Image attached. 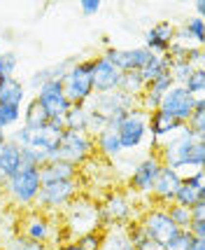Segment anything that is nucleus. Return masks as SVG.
<instances>
[{
	"instance_id": "1",
	"label": "nucleus",
	"mask_w": 205,
	"mask_h": 250,
	"mask_svg": "<svg viewBox=\"0 0 205 250\" xmlns=\"http://www.w3.org/2000/svg\"><path fill=\"white\" fill-rule=\"evenodd\" d=\"M159 159L163 166L175 168L177 173H182L186 168L194 171H203L205 164V138L196 136L189 126H182L180 133H175L170 141H166L163 145H159ZM191 171V173H194Z\"/></svg>"
},
{
	"instance_id": "2",
	"label": "nucleus",
	"mask_w": 205,
	"mask_h": 250,
	"mask_svg": "<svg viewBox=\"0 0 205 250\" xmlns=\"http://www.w3.org/2000/svg\"><path fill=\"white\" fill-rule=\"evenodd\" d=\"M61 227L65 229L70 241H75L77 236L89 234V231H103L100 204L89 194L75 196L68 204V208L61 213Z\"/></svg>"
},
{
	"instance_id": "3",
	"label": "nucleus",
	"mask_w": 205,
	"mask_h": 250,
	"mask_svg": "<svg viewBox=\"0 0 205 250\" xmlns=\"http://www.w3.org/2000/svg\"><path fill=\"white\" fill-rule=\"evenodd\" d=\"M108 129H112L119 136L124 152H135L149 143V112L135 105L126 115L110 120Z\"/></svg>"
},
{
	"instance_id": "4",
	"label": "nucleus",
	"mask_w": 205,
	"mask_h": 250,
	"mask_svg": "<svg viewBox=\"0 0 205 250\" xmlns=\"http://www.w3.org/2000/svg\"><path fill=\"white\" fill-rule=\"evenodd\" d=\"M40 187H42L40 168L37 166H21L12 178H7L2 192L14 208L31 210V206H35V201H37Z\"/></svg>"
},
{
	"instance_id": "5",
	"label": "nucleus",
	"mask_w": 205,
	"mask_h": 250,
	"mask_svg": "<svg viewBox=\"0 0 205 250\" xmlns=\"http://www.w3.org/2000/svg\"><path fill=\"white\" fill-rule=\"evenodd\" d=\"M19 234L31 241L44 243V246H49V248L70 241L68 234H65V229L58 225V220H54L52 215H47L42 210H28V213L19 220Z\"/></svg>"
},
{
	"instance_id": "6",
	"label": "nucleus",
	"mask_w": 205,
	"mask_h": 250,
	"mask_svg": "<svg viewBox=\"0 0 205 250\" xmlns=\"http://www.w3.org/2000/svg\"><path fill=\"white\" fill-rule=\"evenodd\" d=\"M100 204V220L103 229L112 227H126L135 220V194L126 189H110Z\"/></svg>"
},
{
	"instance_id": "7",
	"label": "nucleus",
	"mask_w": 205,
	"mask_h": 250,
	"mask_svg": "<svg viewBox=\"0 0 205 250\" xmlns=\"http://www.w3.org/2000/svg\"><path fill=\"white\" fill-rule=\"evenodd\" d=\"M82 194V183L79 178L77 180H54V183H42L40 187V194L35 206L40 208L47 215H54V213H63L68 204Z\"/></svg>"
},
{
	"instance_id": "8",
	"label": "nucleus",
	"mask_w": 205,
	"mask_h": 250,
	"mask_svg": "<svg viewBox=\"0 0 205 250\" xmlns=\"http://www.w3.org/2000/svg\"><path fill=\"white\" fill-rule=\"evenodd\" d=\"M63 94L70 101V105H87L93 98V84H91V59H77L70 65V70L61 80Z\"/></svg>"
},
{
	"instance_id": "9",
	"label": "nucleus",
	"mask_w": 205,
	"mask_h": 250,
	"mask_svg": "<svg viewBox=\"0 0 205 250\" xmlns=\"http://www.w3.org/2000/svg\"><path fill=\"white\" fill-rule=\"evenodd\" d=\"M96 157V143L93 136H89L84 131H63L61 141H58V159L75 164L77 168H82L89 159Z\"/></svg>"
},
{
	"instance_id": "10",
	"label": "nucleus",
	"mask_w": 205,
	"mask_h": 250,
	"mask_svg": "<svg viewBox=\"0 0 205 250\" xmlns=\"http://www.w3.org/2000/svg\"><path fill=\"white\" fill-rule=\"evenodd\" d=\"M138 222H140L145 236L149 241H154L156 246H163V243L170 239V236H175V231H177V227L173 225V220L168 218V213H166L163 206L147 208Z\"/></svg>"
},
{
	"instance_id": "11",
	"label": "nucleus",
	"mask_w": 205,
	"mask_h": 250,
	"mask_svg": "<svg viewBox=\"0 0 205 250\" xmlns=\"http://www.w3.org/2000/svg\"><path fill=\"white\" fill-rule=\"evenodd\" d=\"M33 98L40 103V108L44 110V115H47L49 122L63 120V115L68 112V108H70V101L65 98L63 84H61L58 80H47L44 84H40Z\"/></svg>"
},
{
	"instance_id": "12",
	"label": "nucleus",
	"mask_w": 205,
	"mask_h": 250,
	"mask_svg": "<svg viewBox=\"0 0 205 250\" xmlns=\"http://www.w3.org/2000/svg\"><path fill=\"white\" fill-rule=\"evenodd\" d=\"M161 168L163 164L156 152H149L147 157H142L140 162L133 166V171L129 175V189L133 194L147 196L151 192V187H154V180L161 173Z\"/></svg>"
},
{
	"instance_id": "13",
	"label": "nucleus",
	"mask_w": 205,
	"mask_h": 250,
	"mask_svg": "<svg viewBox=\"0 0 205 250\" xmlns=\"http://www.w3.org/2000/svg\"><path fill=\"white\" fill-rule=\"evenodd\" d=\"M91 110H96L100 112L103 117H108L110 120H117L121 115H126L129 110H133L138 105V101L129 94H124V91H108V94H93V98L87 103Z\"/></svg>"
},
{
	"instance_id": "14",
	"label": "nucleus",
	"mask_w": 205,
	"mask_h": 250,
	"mask_svg": "<svg viewBox=\"0 0 205 250\" xmlns=\"http://www.w3.org/2000/svg\"><path fill=\"white\" fill-rule=\"evenodd\" d=\"M194 103H196V98L191 96L186 89L175 84V87H170L163 94L159 110H163L166 115H170L173 120H177L180 124L186 126V122H189L191 112H194Z\"/></svg>"
},
{
	"instance_id": "15",
	"label": "nucleus",
	"mask_w": 205,
	"mask_h": 250,
	"mask_svg": "<svg viewBox=\"0 0 205 250\" xmlns=\"http://www.w3.org/2000/svg\"><path fill=\"white\" fill-rule=\"evenodd\" d=\"M103 59L117 68L119 73L126 70H142V65L147 63V59L151 56V52H147L145 47H133V49H119V47H110L103 52Z\"/></svg>"
},
{
	"instance_id": "16",
	"label": "nucleus",
	"mask_w": 205,
	"mask_h": 250,
	"mask_svg": "<svg viewBox=\"0 0 205 250\" xmlns=\"http://www.w3.org/2000/svg\"><path fill=\"white\" fill-rule=\"evenodd\" d=\"M182 126L184 124L173 120L170 115H166L163 110L149 112V152H156L159 145H163L166 141H170L175 133H180Z\"/></svg>"
},
{
	"instance_id": "17",
	"label": "nucleus",
	"mask_w": 205,
	"mask_h": 250,
	"mask_svg": "<svg viewBox=\"0 0 205 250\" xmlns=\"http://www.w3.org/2000/svg\"><path fill=\"white\" fill-rule=\"evenodd\" d=\"M180 183H182V173H177L175 168H168V166H163L159 178L154 180V187H151V206H170L175 201V194H177V189H180Z\"/></svg>"
},
{
	"instance_id": "18",
	"label": "nucleus",
	"mask_w": 205,
	"mask_h": 250,
	"mask_svg": "<svg viewBox=\"0 0 205 250\" xmlns=\"http://www.w3.org/2000/svg\"><path fill=\"white\" fill-rule=\"evenodd\" d=\"M119 82H121V73L110 61H105L103 56H93L91 59V84H93V94L117 91Z\"/></svg>"
},
{
	"instance_id": "19",
	"label": "nucleus",
	"mask_w": 205,
	"mask_h": 250,
	"mask_svg": "<svg viewBox=\"0 0 205 250\" xmlns=\"http://www.w3.org/2000/svg\"><path fill=\"white\" fill-rule=\"evenodd\" d=\"M175 26L173 21H159L145 33V49L151 54H168L170 44L175 42Z\"/></svg>"
},
{
	"instance_id": "20",
	"label": "nucleus",
	"mask_w": 205,
	"mask_h": 250,
	"mask_svg": "<svg viewBox=\"0 0 205 250\" xmlns=\"http://www.w3.org/2000/svg\"><path fill=\"white\" fill-rule=\"evenodd\" d=\"M175 42L186 44V47H203L205 42V19L194 17L184 21L180 28H175Z\"/></svg>"
},
{
	"instance_id": "21",
	"label": "nucleus",
	"mask_w": 205,
	"mask_h": 250,
	"mask_svg": "<svg viewBox=\"0 0 205 250\" xmlns=\"http://www.w3.org/2000/svg\"><path fill=\"white\" fill-rule=\"evenodd\" d=\"M93 143H96V157H100L103 162H114V159H119L124 154L119 136L112 129H103L100 133H96Z\"/></svg>"
},
{
	"instance_id": "22",
	"label": "nucleus",
	"mask_w": 205,
	"mask_h": 250,
	"mask_svg": "<svg viewBox=\"0 0 205 250\" xmlns=\"http://www.w3.org/2000/svg\"><path fill=\"white\" fill-rule=\"evenodd\" d=\"M40 178L42 183H54V180H77L79 178V168L75 164L63 162V159H52L40 166Z\"/></svg>"
},
{
	"instance_id": "23",
	"label": "nucleus",
	"mask_w": 205,
	"mask_h": 250,
	"mask_svg": "<svg viewBox=\"0 0 205 250\" xmlns=\"http://www.w3.org/2000/svg\"><path fill=\"white\" fill-rule=\"evenodd\" d=\"M26 84H23L19 77H7V80H0V103L2 105H17L21 108L26 103Z\"/></svg>"
},
{
	"instance_id": "24",
	"label": "nucleus",
	"mask_w": 205,
	"mask_h": 250,
	"mask_svg": "<svg viewBox=\"0 0 205 250\" xmlns=\"http://www.w3.org/2000/svg\"><path fill=\"white\" fill-rule=\"evenodd\" d=\"M203 199H205V187L191 185L189 178L182 175V183H180V189H177V194H175L173 204H180V206H184V208H191L194 204L203 201Z\"/></svg>"
},
{
	"instance_id": "25",
	"label": "nucleus",
	"mask_w": 205,
	"mask_h": 250,
	"mask_svg": "<svg viewBox=\"0 0 205 250\" xmlns=\"http://www.w3.org/2000/svg\"><path fill=\"white\" fill-rule=\"evenodd\" d=\"M47 115H44V110L40 108V103L31 98V101H26L23 103V110H21V124L23 126H28V129H42L44 124H47Z\"/></svg>"
},
{
	"instance_id": "26",
	"label": "nucleus",
	"mask_w": 205,
	"mask_h": 250,
	"mask_svg": "<svg viewBox=\"0 0 205 250\" xmlns=\"http://www.w3.org/2000/svg\"><path fill=\"white\" fill-rule=\"evenodd\" d=\"M170 70V59L166 54H151L149 59H147V63L142 65L140 75L145 82H151V80H156V77L166 75Z\"/></svg>"
},
{
	"instance_id": "27",
	"label": "nucleus",
	"mask_w": 205,
	"mask_h": 250,
	"mask_svg": "<svg viewBox=\"0 0 205 250\" xmlns=\"http://www.w3.org/2000/svg\"><path fill=\"white\" fill-rule=\"evenodd\" d=\"M147 87V82L142 80L140 70H126V73H121V82H119V91H124V94H129L133 96L135 101L142 96V91Z\"/></svg>"
},
{
	"instance_id": "28",
	"label": "nucleus",
	"mask_w": 205,
	"mask_h": 250,
	"mask_svg": "<svg viewBox=\"0 0 205 250\" xmlns=\"http://www.w3.org/2000/svg\"><path fill=\"white\" fill-rule=\"evenodd\" d=\"M87 117H89L87 105H70L68 112L63 115V129L65 131H84V133H87Z\"/></svg>"
},
{
	"instance_id": "29",
	"label": "nucleus",
	"mask_w": 205,
	"mask_h": 250,
	"mask_svg": "<svg viewBox=\"0 0 205 250\" xmlns=\"http://www.w3.org/2000/svg\"><path fill=\"white\" fill-rule=\"evenodd\" d=\"M186 126L194 131L196 136L205 138V98H196L194 112H191V117L186 122Z\"/></svg>"
},
{
	"instance_id": "30",
	"label": "nucleus",
	"mask_w": 205,
	"mask_h": 250,
	"mask_svg": "<svg viewBox=\"0 0 205 250\" xmlns=\"http://www.w3.org/2000/svg\"><path fill=\"white\" fill-rule=\"evenodd\" d=\"M5 250H52V248L44 246V243L26 239L21 234H14V236H10V239L5 241Z\"/></svg>"
},
{
	"instance_id": "31",
	"label": "nucleus",
	"mask_w": 205,
	"mask_h": 250,
	"mask_svg": "<svg viewBox=\"0 0 205 250\" xmlns=\"http://www.w3.org/2000/svg\"><path fill=\"white\" fill-rule=\"evenodd\" d=\"M166 213H168V218L173 220V225L177 229H186L189 227V222H191V210L189 208L180 206V204H170V206H166Z\"/></svg>"
},
{
	"instance_id": "32",
	"label": "nucleus",
	"mask_w": 205,
	"mask_h": 250,
	"mask_svg": "<svg viewBox=\"0 0 205 250\" xmlns=\"http://www.w3.org/2000/svg\"><path fill=\"white\" fill-rule=\"evenodd\" d=\"M184 89L194 98H203V94H205V70L203 68H196L194 73L189 75V80L184 82Z\"/></svg>"
},
{
	"instance_id": "33",
	"label": "nucleus",
	"mask_w": 205,
	"mask_h": 250,
	"mask_svg": "<svg viewBox=\"0 0 205 250\" xmlns=\"http://www.w3.org/2000/svg\"><path fill=\"white\" fill-rule=\"evenodd\" d=\"M21 122V108L17 105H2L0 103V129L7 131Z\"/></svg>"
},
{
	"instance_id": "34",
	"label": "nucleus",
	"mask_w": 205,
	"mask_h": 250,
	"mask_svg": "<svg viewBox=\"0 0 205 250\" xmlns=\"http://www.w3.org/2000/svg\"><path fill=\"white\" fill-rule=\"evenodd\" d=\"M196 68L191 63H186V61H173L170 63V77H173V82L177 87H184V82L189 80V75L194 73Z\"/></svg>"
},
{
	"instance_id": "35",
	"label": "nucleus",
	"mask_w": 205,
	"mask_h": 250,
	"mask_svg": "<svg viewBox=\"0 0 205 250\" xmlns=\"http://www.w3.org/2000/svg\"><path fill=\"white\" fill-rule=\"evenodd\" d=\"M191 239H194V236H191L186 229H177L175 236H170V239L161 246V250H186L189 243H191Z\"/></svg>"
},
{
	"instance_id": "36",
	"label": "nucleus",
	"mask_w": 205,
	"mask_h": 250,
	"mask_svg": "<svg viewBox=\"0 0 205 250\" xmlns=\"http://www.w3.org/2000/svg\"><path fill=\"white\" fill-rule=\"evenodd\" d=\"M17 65H19V59L14 52H0V80L14 77Z\"/></svg>"
},
{
	"instance_id": "37",
	"label": "nucleus",
	"mask_w": 205,
	"mask_h": 250,
	"mask_svg": "<svg viewBox=\"0 0 205 250\" xmlns=\"http://www.w3.org/2000/svg\"><path fill=\"white\" fill-rule=\"evenodd\" d=\"M108 124H110L108 117H103L100 112H96V110L89 108V117H87V133L89 136H96V133H100L103 129H108Z\"/></svg>"
},
{
	"instance_id": "38",
	"label": "nucleus",
	"mask_w": 205,
	"mask_h": 250,
	"mask_svg": "<svg viewBox=\"0 0 205 250\" xmlns=\"http://www.w3.org/2000/svg\"><path fill=\"white\" fill-rule=\"evenodd\" d=\"M75 243L82 250H100V243H103V231H89V234H82L77 236Z\"/></svg>"
},
{
	"instance_id": "39",
	"label": "nucleus",
	"mask_w": 205,
	"mask_h": 250,
	"mask_svg": "<svg viewBox=\"0 0 205 250\" xmlns=\"http://www.w3.org/2000/svg\"><path fill=\"white\" fill-rule=\"evenodd\" d=\"M79 10L84 17H96L100 12V0H79Z\"/></svg>"
},
{
	"instance_id": "40",
	"label": "nucleus",
	"mask_w": 205,
	"mask_h": 250,
	"mask_svg": "<svg viewBox=\"0 0 205 250\" xmlns=\"http://www.w3.org/2000/svg\"><path fill=\"white\" fill-rule=\"evenodd\" d=\"M186 231H189L194 239H205V220H191Z\"/></svg>"
},
{
	"instance_id": "41",
	"label": "nucleus",
	"mask_w": 205,
	"mask_h": 250,
	"mask_svg": "<svg viewBox=\"0 0 205 250\" xmlns=\"http://www.w3.org/2000/svg\"><path fill=\"white\" fill-rule=\"evenodd\" d=\"M189 210H191V220H205V199L198 201V204H194Z\"/></svg>"
},
{
	"instance_id": "42",
	"label": "nucleus",
	"mask_w": 205,
	"mask_h": 250,
	"mask_svg": "<svg viewBox=\"0 0 205 250\" xmlns=\"http://www.w3.org/2000/svg\"><path fill=\"white\" fill-rule=\"evenodd\" d=\"M135 250H161V246H156L154 241H149V239H142L138 246H133Z\"/></svg>"
},
{
	"instance_id": "43",
	"label": "nucleus",
	"mask_w": 205,
	"mask_h": 250,
	"mask_svg": "<svg viewBox=\"0 0 205 250\" xmlns=\"http://www.w3.org/2000/svg\"><path fill=\"white\" fill-rule=\"evenodd\" d=\"M52 250H82V248L77 246L75 241H65V243H61V246H54Z\"/></svg>"
},
{
	"instance_id": "44",
	"label": "nucleus",
	"mask_w": 205,
	"mask_h": 250,
	"mask_svg": "<svg viewBox=\"0 0 205 250\" xmlns=\"http://www.w3.org/2000/svg\"><path fill=\"white\" fill-rule=\"evenodd\" d=\"M186 250H205V239H191Z\"/></svg>"
},
{
	"instance_id": "45",
	"label": "nucleus",
	"mask_w": 205,
	"mask_h": 250,
	"mask_svg": "<svg viewBox=\"0 0 205 250\" xmlns=\"http://www.w3.org/2000/svg\"><path fill=\"white\" fill-rule=\"evenodd\" d=\"M196 17H201V19H205V0H196Z\"/></svg>"
},
{
	"instance_id": "46",
	"label": "nucleus",
	"mask_w": 205,
	"mask_h": 250,
	"mask_svg": "<svg viewBox=\"0 0 205 250\" xmlns=\"http://www.w3.org/2000/svg\"><path fill=\"white\" fill-rule=\"evenodd\" d=\"M0 133H2V129H0Z\"/></svg>"
}]
</instances>
